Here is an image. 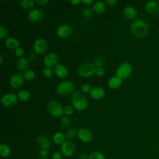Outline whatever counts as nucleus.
Segmentation results:
<instances>
[{
	"label": "nucleus",
	"mask_w": 159,
	"mask_h": 159,
	"mask_svg": "<svg viewBox=\"0 0 159 159\" xmlns=\"http://www.w3.org/2000/svg\"><path fill=\"white\" fill-rule=\"evenodd\" d=\"M73 107L77 111H84L88 106V101L82 91H76L71 95Z\"/></svg>",
	"instance_id": "f257e3e1"
},
{
	"label": "nucleus",
	"mask_w": 159,
	"mask_h": 159,
	"mask_svg": "<svg viewBox=\"0 0 159 159\" xmlns=\"http://www.w3.org/2000/svg\"><path fill=\"white\" fill-rule=\"evenodd\" d=\"M131 30L133 34L138 37H143L147 34L148 31V25L141 19L134 20L131 25Z\"/></svg>",
	"instance_id": "f03ea898"
},
{
	"label": "nucleus",
	"mask_w": 159,
	"mask_h": 159,
	"mask_svg": "<svg viewBox=\"0 0 159 159\" xmlns=\"http://www.w3.org/2000/svg\"><path fill=\"white\" fill-rule=\"evenodd\" d=\"M47 110L52 116L55 117H61L64 114V108L61 104L53 100L50 101L48 103Z\"/></svg>",
	"instance_id": "7ed1b4c3"
},
{
	"label": "nucleus",
	"mask_w": 159,
	"mask_h": 159,
	"mask_svg": "<svg viewBox=\"0 0 159 159\" xmlns=\"http://www.w3.org/2000/svg\"><path fill=\"white\" fill-rule=\"evenodd\" d=\"M96 68V67L94 63L85 62L79 66L78 68V73L82 77H89L94 73Z\"/></svg>",
	"instance_id": "20e7f679"
},
{
	"label": "nucleus",
	"mask_w": 159,
	"mask_h": 159,
	"mask_svg": "<svg viewBox=\"0 0 159 159\" xmlns=\"http://www.w3.org/2000/svg\"><path fill=\"white\" fill-rule=\"evenodd\" d=\"M74 88L75 86L72 82L70 81H63L58 84L57 91L60 95L67 96L73 91Z\"/></svg>",
	"instance_id": "39448f33"
},
{
	"label": "nucleus",
	"mask_w": 159,
	"mask_h": 159,
	"mask_svg": "<svg viewBox=\"0 0 159 159\" xmlns=\"http://www.w3.org/2000/svg\"><path fill=\"white\" fill-rule=\"evenodd\" d=\"M132 72V66L127 63L124 62L119 65V66L116 70V76L120 77V78H126L130 76Z\"/></svg>",
	"instance_id": "423d86ee"
},
{
	"label": "nucleus",
	"mask_w": 159,
	"mask_h": 159,
	"mask_svg": "<svg viewBox=\"0 0 159 159\" xmlns=\"http://www.w3.org/2000/svg\"><path fill=\"white\" fill-rule=\"evenodd\" d=\"M48 48L47 41L43 38H39L35 40L33 45L34 52L39 55L44 53Z\"/></svg>",
	"instance_id": "0eeeda50"
},
{
	"label": "nucleus",
	"mask_w": 159,
	"mask_h": 159,
	"mask_svg": "<svg viewBox=\"0 0 159 159\" xmlns=\"http://www.w3.org/2000/svg\"><path fill=\"white\" fill-rule=\"evenodd\" d=\"M75 151V147L74 143L70 141L66 140L61 145V152L63 155L66 157H71Z\"/></svg>",
	"instance_id": "6e6552de"
},
{
	"label": "nucleus",
	"mask_w": 159,
	"mask_h": 159,
	"mask_svg": "<svg viewBox=\"0 0 159 159\" xmlns=\"http://www.w3.org/2000/svg\"><path fill=\"white\" fill-rule=\"evenodd\" d=\"M77 137L84 143L91 142L93 138V134L91 130L86 127H81L77 132Z\"/></svg>",
	"instance_id": "1a4fd4ad"
},
{
	"label": "nucleus",
	"mask_w": 159,
	"mask_h": 159,
	"mask_svg": "<svg viewBox=\"0 0 159 159\" xmlns=\"http://www.w3.org/2000/svg\"><path fill=\"white\" fill-rule=\"evenodd\" d=\"M17 96L14 93H7L2 96L1 102L4 106L11 107L15 105L17 101Z\"/></svg>",
	"instance_id": "9d476101"
},
{
	"label": "nucleus",
	"mask_w": 159,
	"mask_h": 159,
	"mask_svg": "<svg viewBox=\"0 0 159 159\" xmlns=\"http://www.w3.org/2000/svg\"><path fill=\"white\" fill-rule=\"evenodd\" d=\"M58 57L56 53H50L46 55L43 58V63L48 68L55 66L57 65Z\"/></svg>",
	"instance_id": "9b49d317"
},
{
	"label": "nucleus",
	"mask_w": 159,
	"mask_h": 159,
	"mask_svg": "<svg viewBox=\"0 0 159 159\" xmlns=\"http://www.w3.org/2000/svg\"><path fill=\"white\" fill-rule=\"evenodd\" d=\"M24 76L21 73L14 74L10 79V84L13 88H19L21 87L24 83Z\"/></svg>",
	"instance_id": "f8f14e48"
},
{
	"label": "nucleus",
	"mask_w": 159,
	"mask_h": 159,
	"mask_svg": "<svg viewBox=\"0 0 159 159\" xmlns=\"http://www.w3.org/2000/svg\"><path fill=\"white\" fill-rule=\"evenodd\" d=\"M72 32V28L68 24H63L59 26L57 30V34L60 38H66Z\"/></svg>",
	"instance_id": "ddd939ff"
},
{
	"label": "nucleus",
	"mask_w": 159,
	"mask_h": 159,
	"mask_svg": "<svg viewBox=\"0 0 159 159\" xmlns=\"http://www.w3.org/2000/svg\"><path fill=\"white\" fill-rule=\"evenodd\" d=\"M37 143L39 147L42 149H48L51 146L50 140L48 137L44 135H40L37 138Z\"/></svg>",
	"instance_id": "4468645a"
},
{
	"label": "nucleus",
	"mask_w": 159,
	"mask_h": 159,
	"mask_svg": "<svg viewBox=\"0 0 159 159\" xmlns=\"http://www.w3.org/2000/svg\"><path fill=\"white\" fill-rule=\"evenodd\" d=\"M42 12L38 9H32L30 11L28 17L29 19L32 22H37L40 20L42 17Z\"/></svg>",
	"instance_id": "2eb2a0df"
},
{
	"label": "nucleus",
	"mask_w": 159,
	"mask_h": 159,
	"mask_svg": "<svg viewBox=\"0 0 159 159\" xmlns=\"http://www.w3.org/2000/svg\"><path fill=\"white\" fill-rule=\"evenodd\" d=\"M54 72L57 76L61 78H63L67 76L68 71L67 68L63 65L59 63L57 64L54 68Z\"/></svg>",
	"instance_id": "dca6fc26"
},
{
	"label": "nucleus",
	"mask_w": 159,
	"mask_h": 159,
	"mask_svg": "<svg viewBox=\"0 0 159 159\" xmlns=\"http://www.w3.org/2000/svg\"><path fill=\"white\" fill-rule=\"evenodd\" d=\"M89 94L91 97L94 99L98 100L102 99L105 95V91L101 87H94L91 89Z\"/></svg>",
	"instance_id": "f3484780"
},
{
	"label": "nucleus",
	"mask_w": 159,
	"mask_h": 159,
	"mask_svg": "<svg viewBox=\"0 0 159 159\" xmlns=\"http://www.w3.org/2000/svg\"><path fill=\"white\" fill-rule=\"evenodd\" d=\"M122 83V79L117 76H114L109 78L108 81V86L110 88L116 89L119 88Z\"/></svg>",
	"instance_id": "a211bd4d"
},
{
	"label": "nucleus",
	"mask_w": 159,
	"mask_h": 159,
	"mask_svg": "<svg viewBox=\"0 0 159 159\" xmlns=\"http://www.w3.org/2000/svg\"><path fill=\"white\" fill-rule=\"evenodd\" d=\"M147 11L152 14H155L159 12V5L155 1H149L145 5Z\"/></svg>",
	"instance_id": "6ab92c4d"
},
{
	"label": "nucleus",
	"mask_w": 159,
	"mask_h": 159,
	"mask_svg": "<svg viewBox=\"0 0 159 159\" xmlns=\"http://www.w3.org/2000/svg\"><path fill=\"white\" fill-rule=\"evenodd\" d=\"M5 45L10 50H16L19 47V42L16 38L10 37L5 40Z\"/></svg>",
	"instance_id": "aec40b11"
},
{
	"label": "nucleus",
	"mask_w": 159,
	"mask_h": 159,
	"mask_svg": "<svg viewBox=\"0 0 159 159\" xmlns=\"http://www.w3.org/2000/svg\"><path fill=\"white\" fill-rule=\"evenodd\" d=\"M123 14L125 18L127 19H133L137 16V12L135 9L131 6H127L123 10Z\"/></svg>",
	"instance_id": "412c9836"
},
{
	"label": "nucleus",
	"mask_w": 159,
	"mask_h": 159,
	"mask_svg": "<svg viewBox=\"0 0 159 159\" xmlns=\"http://www.w3.org/2000/svg\"><path fill=\"white\" fill-rule=\"evenodd\" d=\"M106 5L102 1H96L93 6V11L96 14H102L105 11Z\"/></svg>",
	"instance_id": "4be33fe9"
},
{
	"label": "nucleus",
	"mask_w": 159,
	"mask_h": 159,
	"mask_svg": "<svg viewBox=\"0 0 159 159\" xmlns=\"http://www.w3.org/2000/svg\"><path fill=\"white\" fill-rule=\"evenodd\" d=\"M17 66L20 71H27L29 68L28 60L24 57L19 58L17 60Z\"/></svg>",
	"instance_id": "5701e85b"
},
{
	"label": "nucleus",
	"mask_w": 159,
	"mask_h": 159,
	"mask_svg": "<svg viewBox=\"0 0 159 159\" xmlns=\"http://www.w3.org/2000/svg\"><path fill=\"white\" fill-rule=\"evenodd\" d=\"M11 153V148L6 143L0 145V155L1 157H7Z\"/></svg>",
	"instance_id": "b1692460"
},
{
	"label": "nucleus",
	"mask_w": 159,
	"mask_h": 159,
	"mask_svg": "<svg viewBox=\"0 0 159 159\" xmlns=\"http://www.w3.org/2000/svg\"><path fill=\"white\" fill-rule=\"evenodd\" d=\"M65 135L60 132H57L55 133L53 135V140L56 144H62L65 142Z\"/></svg>",
	"instance_id": "393cba45"
},
{
	"label": "nucleus",
	"mask_w": 159,
	"mask_h": 159,
	"mask_svg": "<svg viewBox=\"0 0 159 159\" xmlns=\"http://www.w3.org/2000/svg\"><path fill=\"white\" fill-rule=\"evenodd\" d=\"M19 2L20 6L25 10L32 9L34 5V2L32 0H21L19 1Z\"/></svg>",
	"instance_id": "a878e982"
},
{
	"label": "nucleus",
	"mask_w": 159,
	"mask_h": 159,
	"mask_svg": "<svg viewBox=\"0 0 159 159\" xmlns=\"http://www.w3.org/2000/svg\"><path fill=\"white\" fill-rule=\"evenodd\" d=\"M17 98L22 101H27L30 96V93L27 90H20L17 93Z\"/></svg>",
	"instance_id": "bb28decb"
},
{
	"label": "nucleus",
	"mask_w": 159,
	"mask_h": 159,
	"mask_svg": "<svg viewBox=\"0 0 159 159\" xmlns=\"http://www.w3.org/2000/svg\"><path fill=\"white\" fill-rule=\"evenodd\" d=\"M77 132L75 129H70L66 132L65 137L69 140H72L77 135Z\"/></svg>",
	"instance_id": "cd10ccee"
},
{
	"label": "nucleus",
	"mask_w": 159,
	"mask_h": 159,
	"mask_svg": "<svg viewBox=\"0 0 159 159\" xmlns=\"http://www.w3.org/2000/svg\"><path fill=\"white\" fill-rule=\"evenodd\" d=\"M89 159H105V157L99 152H94L89 155Z\"/></svg>",
	"instance_id": "c85d7f7f"
},
{
	"label": "nucleus",
	"mask_w": 159,
	"mask_h": 159,
	"mask_svg": "<svg viewBox=\"0 0 159 159\" xmlns=\"http://www.w3.org/2000/svg\"><path fill=\"white\" fill-rule=\"evenodd\" d=\"M93 63L96 67H102L104 64V58L102 56H98L94 59Z\"/></svg>",
	"instance_id": "c756f323"
},
{
	"label": "nucleus",
	"mask_w": 159,
	"mask_h": 159,
	"mask_svg": "<svg viewBox=\"0 0 159 159\" xmlns=\"http://www.w3.org/2000/svg\"><path fill=\"white\" fill-rule=\"evenodd\" d=\"M93 11L90 7H84L83 9V12H82L83 16L86 19L90 18L93 16Z\"/></svg>",
	"instance_id": "7c9ffc66"
},
{
	"label": "nucleus",
	"mask_w": 159,
	"mask_h": 159,
	"mask_svg": "<svg viewBox=\"0 0 159 159\" xmlns=\"http://www.w3.org/2000/svg\"><path fill=\"white\" fill-rule=\"evenodd\" d=\"M24 76L27 80H32L35 77V72L32 70H27L25 71Z\"/></svg>",
	"instance_id": "2f4dec72"
},
{
	"label": "nucleus",
	"mask_w": 159,
	"mask_h": 159,
	"mask_svg": "<svg viewBox=\"0 0 159 159\" xmlns=\"http://www.w3.org/2000/svg\"><path fill=\"white\" fill-rule=\"evenodd\" d=\"M60 124H61V126H63V127H66L69 126V125L70 124V118L68 116H63L62 118L61 119Z\"/></svg>",
	"instance_id": "473e14b6"
},
{
	"label": "nucleus",
	"mask_w": 159,
	"mask_h": 159,
	"mask_svg": "<svg viewBox=\"0 0 159 159\" xmlns=\"http://www.w3.org/2000/svg\"><path fill=\"white\" fill-rule=\"evenodd\" d=\"M43 75L46 78H50L53 75V71L51 68L46 67L43 70Z\"/></svg>",
	"instance_id": "72a5a7b5"
},
{
	"label": "nucleus",
	"mask_w": 159,
	"mask_h": 159,
	"mask_svg": "<svg viewBox=\"0 0 159 159\" xmlns=\"http://www.w3.org/2000/svg\"><path fill=\"white\" fill-rule=\"evenodd\" d=\"M74 107L70 105H67L64 107V113L67 116L71 115L73 113Z\"/></svg>",
	"instance_id": "f704fd0d"
},
{
	"label": "nucleus",
	"mask_w": 159,
	"mask_h": 159,
	"mask_svg": "<svg viewBox=\"0 0 159 159\" xmlns=\"http://www.w3.org/2000/svg\"><path fill=\"white\" fill-rule=\"evenodd\" d=\"M7 33H8L7 30L5 27L4 26L0 27V39H1L5 38L7 36Z\"/></svg>",
	"instance_id": "c9c22d12"
},
{
	"label": "nucleus",
	"mask_w": 159,
	"mask_h": 159,
	"mask_svg": "<svg viewBox=\"0 0 159 159\" xmlns=\"http://www.w3.org/2000/svg\"><path fill=\"white\" fill-rule=\"evenodd\" d=\"M15 54L17 57H19V58L22 57V56L24 54V50L22 47H19L15 50Z\"/></svg>",
	"instance_id": "e433bc0d"
},
{
	"label": "nucleus",
	"mask_w": 159,
	"mask_h": 159,
	"mask_svg": "<svg viewBox=\"0 0 159 159\" xmlns=\"http://www.w3.org/2000/svg\"><path fill=\"white\" fill-rule=\"evenodd\" d=\"M81 91L83 92V93H90L91 90V86L89 84H84L81 86Z\"/></svg>",
	"instance_id": "4c0bfd02"
},
{
	"label": "nucleus",
	"mask_w": 159,
	"mask_h": 159,
	"mask_svg": "<svg viewBox=\"0 0 159 159\" xmlns=\"http://www.w3.org/2000/svg\"><path fill=\"white\" fill-rule=\"evenodd\" d=\"M104 73V69L102 68V67H96V68L94 74L96 76H101L103 75Z\"/></svg>",
	"instance_id": "58836bf2"
},
{
	"label": "nucleus",
	"mask_w": 159,
	"mask_h": 159,
	"mask_svg": "<svg viewBox=\"0 0 159 159\" xmlns=\"http://www.w3.org/2000/svg\"><path fill=\"white\" fill-rule=\"evenodd\" d=\"M52 159H62V154L59 152H55L52 155Z\"/></svg>",
	"instance_id": "ea45409f"
},
{
	"label": "nucleus",
	"mask_w": 159,
	"mask_h": 159,
	"mask_svg": "<svg viewBox=\"0 0 159 159\" xmlns=\"http://www.w3.org/2000/svg\"><path fill=\"white\" fill-rule=\"evenodd\" d=\"M106 4L109 6H114L117 4L116 0H106Z\"/></svg>",
	"instance_id": "a19ab883"
},
{
	"label": "nucleus",
	"mask_w": 159,
	"mask_h": 159,
	"mask_svg": "<svg viewBox=\"0 0 159 159\" xmlns=\"http://www.w3.org/2000/svg\"><path fill=\"white\" fill-rule=\"evenodd\" d=\"M35 2L40 6H45L48 2V0H36Z\"/></svg>",
	"instance_id": "79ce46f5"
},
{
	"label": "nucleus",
	"mask_w": 159,
	"mask_h": 159,
	"mask_svg": "<svg viewBox=\"0 0 159 159\" xmlns=\"http://www.w3.org/2000/svg\"><path fill=\"white\" fill-rule=\"evenodd\" d=\"M47 153H48V151L47 149L42 148L40 151V154L42 157H46L47 155Z\"/></svg>",
	"instance_id": "37998d69"
},
{
	"label": "nucleus",
	"mask_w": 159,
	"mask_h": 159,
	"mask_svg": "<svg viewBox=\"0 0 159 159\" xmlns=\"http://www.w3.org/2000/svg\"><path fill=\"white\" fill-rule=\"evenodd\" d=\"M79 159H89V156L86 153H82L80 155Z\"/></svg>",
	"instance_id": "c03bdc74"
},
{
	"label": "nucleus",
	"mask_w": 159,
	"mask_h": 159,
	"mask_svg": "<svg viewBox=\"0 0 159 159\" xmlns=\"http://www.w3.org/2000/svg\"><path fill=\"white\" fill-rule=\"evenodd\" d=\"M80 2H81V1H80V0H71V1H69V2L72 4L73 5H78L79 3H80Z\"/></svg>",
	"instance_id": "a18cd8bd"
},
{
	"label": "nucleus",
	"mask_w": 159,
	"mask_h": 159,
	"mask_svg": "<svg viewBox=\"0 0 159 159\" xmlns=\"http://www.w3.org/2000/svg\"><path fill=\"white\" fill-rule=\"evenodd\" d=\"M81 2L86 5H90L93 2V0H82Z\"/></svg>",
	"instance_id": "49530a36"
},
{
	"label": "nucleus",
	"mask_w": 159,
	"mask_h": 159,
	"mask_svg": "<svg viewBox=\"0 0 159 159\" xmlns=\"http://www.w3.org/2000/svg\"><path fill=\"white\" fill-rule=\"evenodd\" d=\"M2 61V55H0V63H1Z\"/></svg>",
	"instance_id": "de8ad7c7"
}]
</instances>
